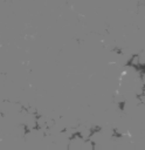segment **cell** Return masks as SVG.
Instances as JSON below:
<instances>
[{
    "instance_id": "1",
    "label": "cell",
    "mask_w": 145,
    "mask_h": 150,
    "mask_svg": "<svg viewBox=\"0 0 145 150\" xmlns=\"http://www.w3.org/2000/svg\"><path fill=\"white\" fill-rule=\"evenodd\" d=\"M129 64L132 66V67H134V68H138V67L140 66V56H139V55H133V56H131V59H130V61H129Z\"/></svg>"
},
{
    "instance_id": "2",
    "label": "cell",
    "mask_w": 145,
    "mask_h": 150,
    "mask_svg": "<svg viewBox=\"0 0 145 150\" xmlns=\"http://www.w3.org/2000/svg\"><path fill=\"white\" fill-rule=\"evenodd\" d=\"M140 82L145 86V71H143L141 73V76H140Z\"/></svg>"
}]
</instances>
